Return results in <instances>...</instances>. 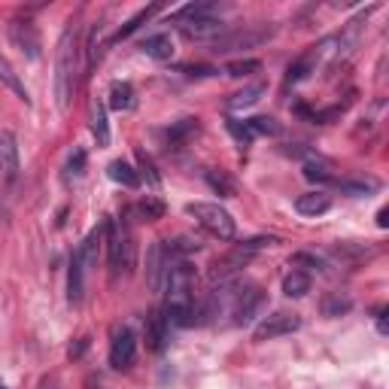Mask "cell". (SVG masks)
Here are the masks:
<instances>
[{"instance_id": "1", "label": "cell", "mask_w": 389, "mask_h": 389, "mask_svg": "<svg viewBox=\"0 0 389 389\" xmlns=\"http://www.w3.org/2000/svg\"><path fill=\"white\" fill-rule=\"evenodd\" d=\"M77 73H79V34L70 24L55 49V104L61 113L70 106L73 88H77Z\"/></svg>"}, {"instance_id": "2", "label": "cell", "mask_w": 389, "mask_h": 389, "mask_svg": "<svg viewBox=\"0 0 389 389\" xmlns=\"http://www.w3.org/2000/svg\"><path fill=\"white\" fill-rule=\"evenodd\" d=\"M104 235H106V250H110L113 277H119V271L131 274L134 259H137V246H134V235L125 225V219H110L104 225Z\"/></svg>"}, {"instance_id": "3", "label": "cell", "mask_w": 389, "mask_h": 389, "mask_svg": "<svg viewBox=\"0 0 389 389\" xmlns=\"http://www.w3.org/2000/svg\"><path fill=\"white\" fill-rule=\"evenodd\" d=\"M186 213L195 216L198 225L204 231H210L213 237H219V241H231V237H235V219H231V213L225 207L207 204V201H192L186 207Z\"/></svg>"}, {"instance_id": "4", "label": "cell", "mask_w": 389, "mask_h": 389, "mask_svg": "<svg viewBox=\"0 0 389 389\" xmlns=\"http://www.w3.org/2000/svg\"><path fill=\"white\" fill-rule=\"evenodd\" d=\"M274 244V237H253V241H244V244H237L231 253H225L222 259L213 262V268H210V280H225L231 274H237L241 268H246L250 264V259L259 250H264V246H271Z\"/></svg>"}, {"instance_id": "5", "label": "cell", "mask_w": 389, "mask_h": 389, "mask_svg": "<svg viewBox=\"0 0 389 389\" xmlns=\"http://www.w3.org/2000/svg\"><path fill=\"white\" fill-rule=\"evenodd\" d=\"M173 264V255L168 253V246L161 241L152 244V250L146 255V286L149 292H161V286L168 283V271Z\"/></svg>"}, {"instance_id": "6", "label": "cell", "mask_w": 389, "mask_h": 389, "mask_svg": "<svg viewBox=\"0 0 389 389\" xmlns=\"http://www.w3.org/2000/svg\"><path fill=\"white\" fill-rule=\"evenodd\" d=\"M298 326H301V319H298L295 313L277 310V313H271V317H264L259 326L253 328V341H274L280 335H292Z\"/></svg>"}, {"instance_id": "7", "label": "cell", "mask_w": 389, "mask_h": 389, "mask_svg": "<svg viewBox=\"0 0 389 389\" xmlns=\"http://www.w3.org/2000/svg\"><path fill=\"white\" fill-rule=\"evenodd\" d=\"M134 353H137V335L134 328H119L113 338V347H110V365L116 371H125L131 368V362H134Z\"/></svg>"}, {"instance_id": "8", "label": "cell", "mask_w": 389, "mask_h": 389, "mask_svg": "<svg viewBox=\"0 0 389 389\" xmlns=\"http://www.w3.org/2000/svg\"><path fill=\"white\" fill-rule=\"evenodd\" d=\"M10 40L15 43V49H19L22 55L31 58V61H37L40 58V34H37V28L31 22H13L10 24Z\"/></svg>"}, {"instance_id": "9", "label": "cell", "mask_w": 389, "mask_h": 389, "mask_svg": "<svg viewBox=\"0 0 389 389\" xmlns=\"http://www.w3.org/2000/svg\"><path fill=\"white\" fill-rule=\"evenodd\" d=\"M274 31L271 28H259V31H237L231 37H219L216 40V52H231V49H250V46H259L264 43Z\"/></svg>"}, {"instance_id": "10", "label": "cell", "mask_w": 389, "mask_h": 389, "mask_svg": "<svg viewBox=\"0 0 389 389\" xmlns=\"http://www.w3.org/2000/svg\"><path fill=\"white\" fill-rule=\"evenodd\" d=\"M262 301H264V292H262L259 286H241V292H237V301H235V310H231L235 322H246L255 310L262 308Z\"/></svg>"}, {"instance_id": "11", "label": "cell", "mask_w": 389, "mask_h": 389, "mask_svg": "<svg viewBox=\"0 0 389 389\" xmlns=\"http://www.w3.org/2000/svg\"><path fill=\"white\" fill-rule=\"evenodd\" d=\"M0 173L6 180L19 177V143L13 131H0Z\"/></svg>"}, {"instance_id": "12", "label": "cell", "mask_w": 389, "mask_h": 389, "mask_svg": "<svg viewBox=\"0 0 389 389\" xmlns=\"http://www.w3.org/2000/svg\"><path fill=\"white\" fill-rule=\"evenodd\" d=\"M168 332H170V322L164 317V310H152L146 319V347L152 353H161L164 344H168Z\"/></svg>"}, {"instance_id": "13", "label": "cell", "mask_w": 389, "mask_h": 389, "mask_svg": "<svg viewBox=\"0 0 389 389\" xmlns=\"http://www.w3.org/2000/svg\"><path fill=\"white\" fill-rule=\"evenodd\" d=\"M180 31H183V37H189V40H210V37L222 34V22L210 19V15H198V19L180 22Z\"/></svg>"}, {"instance_id": "14", "label": "cell", "mask_w": 389, "mask_h": 389, "mask_svg": "<svg viewBox=\"0 0 389 389\" xmlns=\"http://www.w3.org/2000/svg\"><path fill=\"white\" fill-rule=\"evenodd\" d=\"M82 292H86V264H82L77 250H73V255H70V271H68V301L73 304V308H77V304H82Z\"/></svg>"}, {"instance_id": "15", "label": "cell", "mask_w": 389, "mask_h": 389, "mask_svg": "<svg viewBox=\"0 0 389 389\" xmlns=\"http://www.w3.org/2000/svg\"><path fill=\"white\" fill-rule=\"evenodd\" d=\"M295 210L301 216H322V213L332 210V198L326 192H308V195H298L295 198Z\"/></svg>"}, {"instance_id": "16", "label": "cell", "mask_w": 389, "mask_h": 389, "mask_svg": "<svg viewBox=\"0 0 389 389\" xmlns=\"http://www.w3.org/2000/svg\"><path fill=\"white\" fill-rule=\"evenodd\" d=\"M0 82H3L10 92L19 97V101H24V104H31V95H28V88H24V82H22V77L15 73V68L10 61H6V55L0 52Z\"/></svg>"}, {"instance_id": "17", "label": "cell", "mask_w": 389, "mask_h": 389, "mask_svg": "<svg viewBox=\"0 0 389 389\" xmlns=\"http://www.w3.org/2000/svg\"><path fill=\"white\" fill-rule=\"evenodd\" d=\"M264 92H268V86H264V82H253L250 88H244V92H237V95L228 97V101H225V110H228V113L246 110V106H253Z\"/></svg>"}, {"instance_id": "18", "label": "cell", "mask_w": 389, "mask_h": 389, "mask_svg": "<svg viewBox=\"0 0 389 389\" xmlns=\"http://www.w3.org/2000/svg\"><path fill=\"white\" fill-rule=\"evenodd\" d=\"M110 106L113 110H134L137 106V95L131 82H113L110 86Z\"/></svg>"}, {"instance_id": "19", "label": "cell", "mask_w": 389, "mask_h": 389, "mask_svg": "<svg viewBox=\"0 0 389 389\" xmlns=\"http://www.w3.org/2000/svg\"><path fill=\"white\" fill-rule=\"evenodd\" d=\"M140 49H143L149 58H155V61H168L173 55V40H170V34H155V37H146Z\"/></svg>"}, {"instance_id": "20", "label": "cell", "mask_w": 389, "mask_h": 389, "mask_svg": "<svg viewBox=\"0 0 389 389\" xmlns=\"http://www.w3.org/2000/svg\"><path fill=\"white\" fill-rule=\"evenodd\" d=\"M283 292H286L289 298H301V295H308V292H310V274H308V271L292 268V271L286 274V280H283Z\"/></svg>"}, {"instance_id": "21", "label": "cell", "mask_w": 389, "mask_h": 389, "mask_svg": "<svg viewBox=\"0 0 389 389\" xmlns=\"http://www.w3.org/2000/svg\"><path fill=\"white\" fill-rule=\"evenodd\" d=\"M317 55H319V49L313 46L310 52H304V55L292 64V68H289V73H286V82H289V86H292V82H301L313 68H317Z\"/></svg>"}, {"instance_id": "22", "label": "cell", "mask_w": 389, "mask_h": 389, "mask_svg": "<svg viewBox=\"0 0 389 389\" xmlns=\"http://www.w3.org/2000/svg\"><path fill=\"white\" fill-rule=\"evenodd\" d=\"M106 173H110V180L122 183L125 189H137V186H140V173H137L134 168H131L128 161H122V159H119V161H113L110 168H106Z\"/></svg>"}, {"instance_id": "23", "label": "cell", "mask_w": 389, "mask_h": 389, "mask_svg": "<svg viewBox=\"0 0 389 389\" xmlns=\"http://www.w3.org/2000/svg\"><path fill=\"white\" fill-rule=\"evenodd\" d=\"M92 134L97 140V146L110 143V128H106V106L101 101L92 104Z\"/></svg>"}, {"instance_id": "24", "label": "cell", "mask_w": 389, "mask_h": 389, "mask_svg": "<svg viewBox=\"0 0 389 389\" xmlns=\"http://www.w3.org/2000/svg\"><path fill=\"white\" fill-rule=\"evenodd\" d=\"M204 180H207V186H210L216 195H222V198H231V195L237 192V183L228 177L225 170H207Z\"/></svg>"}, {"instance_id": "25", "label": "cell", "mask_w": 389, "mask_h": 389, "mask_svg": "<svg viewBox=\"0 0 389 389\" xmlns=\"http://www.w3.org/2000/svg\"><path fill=\"white\" fill-rule=\"evenodd\" d=\"M159 10H161L159 3H152V6H146V10H140V13H137V15H134V19H131L128 24H122V28L116 31L113 43H119V40H125V37H131V34H134V31L140 28V24H143V22H149V19H152V15L159 13Z\"/></svg>"}, {"instance_id": "26", "label": "cell", "mask_w": 389, "mask_h": 389, "mask_svg": "<svg viewBox=\"0 0 389 389\" xmlns=\"http://www.w3.org/2000/svg\"><path fill=\"white\" fill-rule=\"evenodd\" d=\"M259 70H262V61H259V58H241V61L225 64V77H231V79L250 77V73H259Z\"/></svg>"}, {"instance_id": "27", "label": "cell", "mask_w": 389, "mask_h": 389, "mask_svg": "<svg viewBox=\"0 0 389 389\" xmlns=\"http://www.w3.org/2000/svg\"><path fill=\"white\" fill-rule=\"evenodd\" d=\"M246 125H250L253 131V137H274L280 134V125H277V119H271V116H253V119H246Z\"/></svg>"}, {"instance_id": "28", "label": "cell", "mask_w": 389, "mask_h": 389, "mask_svg": "<svg viewBox=\"0 0 389 389\" xmlns=\"http://www.w3.org/2000/svg\"><path fill=\"white\" fill-rule=\"evenodd\" d=\"M137 164H140V180L146 177V183L152 186V189H159L161 186V177H159V170H155V164H152V159L143 152V149H137Z\"/></svg>"}, {"instance_id": "29", "label": "cell", "mask_w": 389, "mask_h": 389, "mask_svg": "<svg viewBox=\"0 0 389 389\" xmlns=\"http://www.w3.org/2000/svg\"><path fill=\"white\" fill-rule=\"evenodd\" d=\"M192 134H198V119H183V122H177V125L168 128V140L173 146L183 143V140L192 137Z\"/></svg>"}, {"instance_id": "30", "label": "cell", "mask_w": 389, "mask_h": 389, "mask_svg": "<svg viewBox=\"0 0 389 389\" xmlns=\"http://www.w3.org/2000/svg\"><path fill=\"white\" fill-rule=\"evenodd\" d=\"M341 192H347V195H356V198H362V195H371L377 189V183L374 180H341Z\"/></svg>"}, {"instance_id": "31", "label": "cell", "mask_w": 389, "mask_h": 389, "mask_svg": "<svg viewBox=\"0 0 389 389\" xmlns=\"http://www.w3.org/2000/svg\"><path fill=\"white\" fill-rule=\"evenodd\" d=\"M137 213H140V219L155 222V219L164 216V204L159 201V198H143V201L137 204Z\"/></svg>"}, {"instance_id": "32", "label": "cell", "mask_w": 389, "mask_h": 389, "mask_svg": "<svg viewBox=\"0 0 389 389\" xmlns=\"http://www.w3.org/2000/svg\"><path fill=\"white\" fill-rule=\"evenodd\" d=\"M225 128H228V134L235 137V140H241V143H253V140H255L250 125H246V119H228Z\"/></svg>"}, {"instance_id": "33", "label": "cell", "mask_w": 389, "mask_h": 389, "mask_svg": "<svg viewBox=\"0 0 389 389\" xmlns=\"http://www.w3.org/2000/svg\"><path fill=\"white\" fill-rule=\"evenodd\" d=\"M304 177H308L310 183H335V177L328 173V168H326V164H319V161L304 164Z\"/></svg>"}, {"instance_id": "34", "label": "cell", "mask_w": 389, "mask_h": 389, "mask_svg": "<svg viewBox=\"0 0 389 389\" xmlns=\"http://www.w3.org/2000/svg\"><path fill=\"white\" fill-rule=\"evenodd\" d=\"M350 310V298H341V295H332L322 301V313L326 317H341V313Z\"/></svg>"}, {"instance_id": "35", "label": "cell", "mask_w": 389, "mask_h": 389, "mask_svg": "<svg viewBox=\"0 0 389 389\" xmlns=\"http://www.w3.org/2000/svg\"><path fill=\"white\" fill-rule=\"evenodd\" d=\"M86 161H88V155H86V149H73V155L68 159V177H82L86 173Z\"/></svg>"}, {"instance_id": "36", "label": "cell", "mask_w": 389, "mask_h": 389, "mask_svg": "<svg viewBox=\"0 0 389 389\" xmlns=\"http://www.w3.org/2000/svg\"><path fill=\"white\" fill-rule=\"evenodd\" d=\"M180 73H186V77H213V68H207V64H183Z\"/></svg>"}, {"instance_id": "37", "label": "cell", "mask_w": 389, "mask_h": 389, "mask_svg": "<svg viewBox=\"0 0 389 389\" xmlns=\"http://www.w3.org/2000/svg\"><path fill=\"white\" fill-rule=\"evenodd\" d=\"M86 350H88V338H79L77 344H70V350H68V356H70V359H79V356L86 353Z\"/></svg>"}, {"instance_id": "38", "label": "cell", "mask_w": 389, "mask_h": 389, "mask_svg": "<svg viewBox=\"0 0 389 389\" xmlns=\"http://www.w3.org/2000/svg\"><path fill=\"white\" fill-rule=\"evenodd\" d=\"M377 328H380V335L389 332L386 328V308H377Z\"/></svg>"}, {"instance_id": "39", "label": "cell", "mask_w": 389, "mask_h": 389, "mask_svg": "<svg viewBox=\"0 0 389 389\" xmlns=\"http://www.w3.org/2000/svg\"><path fill=\"white\" fill-rule=\"evenodd\" d=\"M386 216H389V210L383 207V210L377 213V225H380V228H386V225H389V219H386Z\"/></svg>"}, {"instance_id": "40", "label": "cell", "mask_w": 389, "mask_h": 389, "mask_svg": "<svg viewBox=\"0 0 389 389\" xmlns=\"http://www.w3.org/2000/svg\"><path fill=\"white\" fill-rule=\"evenodd\" d=\"M0 389H6V386H3V383H0Z\"/></svg>"}, {"instance_id": "41", "label": "cell", "mask_w": 389, "mask_h": 389, "mask_svg": "<svg viewBox=\"0 0 389 389\" xmlns=\"http://www.w3.org/2000/svg\"><path fill=\"white\" fill-rule=\"evenodd\" d=\"M46 389H49V386H46Z\"/></svg>"}]
</instances>
